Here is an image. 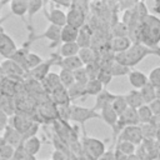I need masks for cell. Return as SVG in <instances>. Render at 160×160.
Segmentation results:
<instances>
[{"mask_svg": "<svg viewBox=\"0 0 160 160\" xmlns=\"http://www.w3.org/2000/svg\"><path fill=\"white\" fill-rule=\"evenodd\" d=\"M140 44L150 48L156 49L159 48L160 42V18L155 16L154 14L146 15L139 25V41Z\"/></svg>", "mask_w": 160, "mask_h": 160, "instance_id": "6da1fadb", "label": "cell"}, {"mask_svg": "<svg viewBox=\"0 0 160 160\" xmlns=\"http://www.w3.org/2000/svg\"><path fill=\"white\" fill-rule=\"evenodd\" d=\"M154 55V50L140 44L132 42V45L124 52H119L114 55V60L119 64H122L128 68H134L139 62H141L146 56Z\"/></svg>", "mask_w": 160, "mask_h": 160, "instance_id": "7a4b0ae2", "label": "cell"}, {"mask_svg": "<svg viewBox=\"0 0 160 160\" xmlns=\"http://www.w3.org/2000/svg\"><path fill=\"white\" fill-rule=\"evenodd\" d=\"M81 149L82 155L86 156L89 160H98L106 150H105V142L96 138H89L84 132V138L81 140Z\"/></svg>", "mask_w": 160, "mask_h": 160, "instance_id": "3957f363", "label": "cell"}, {"mask_svg": "<svg viewBox=\"0 0 160 160\" xmlns=\"http://www.w3.org/2000/svg\"><path fill=\"white\" fill-rule=\"evenodd\" d=\"M92 119H100V112L95 111L92 108H84V106H79L72 104L71 105V114H70V120L79 122L81 125V128H84L85 122L88 120H92Z\"/></svg>", "mask_w": 160, "mask_h": 160, "instance_id": "277c9868", "label": "cell"}, {"mask_svg": "<svg viewBox=\"0 0 160 160\" xmlns=\"http://www.w3.org/2000/svg\"><path fill=\"white\" fill-rule=\"evenodd\" d=\"M139 118H138V111L135 109H131V108H128L120 116H119V120H118V124H116V128L112 130L114 132V136L118 138L119 134L121 132V130L126 126H132V125H139Z\"/></svg>", "mask_w": 160, "mask_h": 160, "instance_id": "5b68a950", "label": "cell"}, {"mask_svg": "<svg viewBox=\"0 0 160 160\" xmlns=\"http://www.w3.org/2000/svg\"><path fill=\"white\" fill-rule=\"evenodd\" d=\"M118 141H129L134 144L135 146L141 145V142L144 141V138H142L140 125H132V126L124 128L118 136Z\"/></svg>", "mask_w": 160, "mask_h": 160, "instance_id": "8992f818", "label": "cell"}, {"mask_svg": "<svg viewBox=\"0 0 160 160\" xmlns=\"http://www.w3.org/2000/svg\"><path fill=\"white\" fill-rule=\"evenodd\" d=\"M18 50V46L14 41V39L4 30V28H0V55L4 59H10Z\"/></svg>", "mask_w": 160, "mask_h": 160, "instance_id": "52a82bcc", "label": "cell"}, {"mask_svg": "<svg viewBox=\"0 0 160 160\" xmlns=\"http://www.w3.org/2000/svg\"><path fill=\"white\" fill-rule=\"evenodd\" d=\"M4 74L8 79H19V80H24L25 76H28V72L20 66L18 65L15 61H12L11 59H4L0 62Z\"/></svg>", "mask_w": 160, "mask_h": 160, "instance_id": "ba28073f", "label": "cell"}, {"mask_svg": "<svg viewBox=\"0 0 160 160\" xmlns=\"http://www.w3.org/2000/svg\"><path fill=\"white\" fill-rule=\"evenodd\" d=\"M34 122H35L34 120L28 119L25 115H21V114H14L12 116L9 118V125L12 126L16 131H19L22 136L28 132V130L31 128Z\"/></svg>", "mask_w": 160, "mask_h": 160, "instance_id": "9c48e42d", "label": "cell"}, {"mask_svg": "<svg viewBox=\"0 0 160 160\" xmlns=\"http://www.w3.org/2000/svg\"><path fill=\"white\" fill-rule=\"evenodd\" d=\"M44 15L46 16L48 21L51 24V25H55V26H59V28H62L66 25V12L60 8H52L50 9L49 11L48 10H44Z\"/></svg>", "mask_w": 160, "mask_h": 160, "instance_id": "30bf717a", "label": "cell"}, {"mask_svg": "<svg viewBox=\"0 0 160 160\" xmlns=\"http://www.w3.org/2000/svg\"><path fill=\"white\" fill-rule=\"evenodd\" d=\"M116 95H118V94H112V92H110L109 90H106V89L104 88V90H102L100 94H98V95L95 96V104H94L92 109H94L95 111L100 112L102 109H105V108H108V106H111V104H112V101L115 100Z\"/></svg>", "mask_w": 160, "mask_h": 160, "instance_id": "8fae6325", "label": "cell"}, {"mask_svg": "<svg viewBox=\"0 0 160 160\" xmlns=\"http://www.w3.org/2000/svg\"><path fill=\"white\" fill-rule=\"evenodd\" d=\"M66 25H70L80 30L82 26L86 25V14H84L80 10L70 8L66 12Z\"/></svg>", "mask_w": 160, "mask_h": 160, "instance_id": "7c38bea8", "label": "cell"}, {"mask_svg": "<svg viewBox=\"0 0 160 160\" xmlns=\"http://www.w3.org/2000/svg\"><path fill=\"white\" fill-rule=\"evenodd\" d=\"M52 65H54V61H52L51 58L49 60H44L39 66H36L35 69L30 70L28 72V76H30L31 79H34V80H36L39 82H41L48 76V74L50 72V68Z\"/></svg>", "mask_w": 160, "mask_h": 160, "instance_id": "4fadbf2b", "label": "cell"}, {"mask_svg": "<svg viewBox=\"0 0 160 160\" xmlns=\"http://www.w3.org/2000/svg\"><path fill=\"white\" fill-rule=\"evenodd\" d=\"M50 100L56 105V106H64V105H70V96L68 92V89H65L62 85L52 90L50 94Z\"/></svg>", "mask_w": 160, "mask_h": 160, "instance_id": "5bb4252c", "label": "cell"}, {"mask_svg": "<svg viewBox=\"0 0 160 160\" xmlns=\"http://www.w3.org/2000/svg\"><path fill=\"white\" fill-rule=\"evenodd\" d=\"M2 138L5 140L6 144L14 146V148H18L19 145H21L24 142V139H22V135L16 131L12 126L10 125H6L5 129H4V134H2Z\"/></svg>", "mask_w": 160, "mask_h": 160, "instance_id": "9a60e30c", "label": "cell"}, {"mask_svg": "<svg viewBox=\"0 0 160 160\" xmlns=\"http://www.w3.org/2000/svg\"><path fill=\"white\" fill-rule=\"evenodd\" d=\"M128 79H129L130 85H131L135 90L142 89V88L149 82L148 75L144 74L142 71H139V70H131V71L129 72V75H128Z\"/></svg>", "mask_w": 160, "mask_h": 160, "instance_id": "2e32d148", "label": "cell"}, {"mask_svg": "<svg viewBox=\"0 0 160 160\" xmlns=\"http://www.w3.org/2000/svg\"><path fill=\"white\" fill-rule=\"evenodd\" d=\"M44 6V2L41 0H29V6H28V20H26V26L29 29L30 34H34V29H32V18L34 15H36ZM29 34V35H30Z\"/></svg>", "mask_w": 160, "mask_h": 160, "instance_id": "e0dca14e", "label": "cell"}, {"mask_svg": "<svg viewBox=\"0 0 160 160\" xmlns=\"http://www.w3.org/2000/svg\"><path fill=\"white\" fill-rule=\"evenodd\" d=\"M132 45V40L129 36H124V38H112L111 42H110V50L115 54L119 52H124L126 51L130 46Z\"/></svg>", "mask_w": 160, "mask_h": 160, "instance_id": "ac0fdd59", "label": "cell"}, {"mask_svg": "<svg viewBox=\"0 0 160 160\" xmlns=\"http://www.w3.org/2000/svg\"><path fill=\"white\" fill-rule=\"evenodd\" d=\"M10 11L12 15L19 16L24 20L25 22V15L28 14V6H29V0H12L9 2Z\"/></svg>", "mask_w": 160, "mask_h": 160, "instance_id": "d6986e66", "label": "cell"}, {"mask_svg": "<svg viewBox=\"0 0 160 160\" xmlns=\"http://www.w3.org/2000/svg\"><path fill=\"white\" fill-rule=\"evenodd\" d=\"M79 59L81 60L82 65L86 66V65H90V64H94V62H98L99 61V58H98V51L94 50L92 48H82L79 50V54H78Z\"/></svg>", "mask_w": 160, "mask_h": 160, "instance_id": "ffe728a7", "label": "cell"}, {"mask_svg": "<svg viewBox=\"0 0 160 160\" xmlns=\"http://www.w3.org/2000/svg\"><path fill=\"white\" fill-rule=\"evenodd\" d=\"M61 84H60V78H59V74L56 72H49L48 76L41 81V88L45 92L50 94L52 90H55L56 88H59Z\"/></svg>", "mask_w": 160, "mask_h": 160, "instance_id": "44dd1931", "label": "cell"}, {"mask_svg": "<svg viewBox=\"0 0 160 160\" xmlns=\"http://www.w3.org/2000/svg\"><path fill=\"white\" fill-rule=\"evenodd\" d=\"M79 36V29L72 28L70 25H65L61 28L60 32V42L66 44V42H76Z\"/></svg>", "mask_w": 160, "mask_h": 160, "instance_id": "7402d4cb", "label": "cell"}, {"mask_svg": "<svg viewBox=\"0 0 160 160\" xmlns=\"http://www.w3.org/2000/svg\"><path fill=\"white\" fill-rule=\"evenodd\" d=\"M100 119L104 120V122L106 125H109L112 130L116 128V124H118V120H119V115L114 111V109L111 106H108L105 109H102L100 111Z\"/></svg>", "mask_w": 160, "mask_h": 160, "instance_id": "603a6c76", "label": "cell"}, {"mask_svg": "<svg viewBox=\"0 0 160 160\" xmlns=\"http://www.w3.org/2000/svg\"><path fill=\"white\" fill-rule=\"evenodd\" d=\"M125 100L128 102V106L131 108V109H135L138 110L140 106L145 105L144 101H142V98H141V94H140V90H130L129 92H126L125 95Z\"/></svg>", "mask_w": 160, "mask_h": 160, "instance_id": "cb8c5ba5", "label": "cell"}, {"mask_svg": "<svg viewBox=\"0 0 160 160\" xmlns=\"http://www.w3.org/2000/svg\"><path fill=\"white\" fill-rule=\"evenodd\" d=\"M79 50L80 46L78 45V42H66L59 46L58 55L61 58H71V56H76L79 54Z\"/></svg>", "mask_w": 160, "mask_h": 160, "instance_id": "d4e9b609", "label": "cell"}, {"mask_svg": "<svg viewBox=\"0 0 160 160\" xmlns=\"http://www.w3.org/2000/svg\"><path fill=\"white\" fill-rule=\"evenodd\" d=\"M22 146H24V149H25V151H26L28 155L35 156V155L40 151L41 140H40L38 136H32V138L26 139V140L22 142Z\"/></svg>", "mask_w": 160, "mask_h": 160, "instance_id": "484cf974", "label": "cell"}, {"mask_svg": "<svg viewBox=\"0 0 160 160\" xmlns=\"http://www.w3.org/2000/svg\"><path fill=\"white\" fill-rule=\"evenodd\" d=\"M78 45L80 46V49L82 48H90L91 44V31L89 30V26L85 25L79 30V36L76 40Z\"/></svg>", "mask_w": 160, "mask_h": 160, "instance_id": "4316f807", "label": "cell"}, {"mask_svg": "<svg viewBox=\"0 0 160 160\" xmlns=\"http://www.w3.org/2000/svg\"><path fill=\"white\" fill-rule=\"evenodd\" d=\"M158 128L159 126L155 125L154 122L140 124V129H141L144 140H156V138H158Z\"/></svg>", "mask_w": 160, "mask_h": 160, "instance_id": "83f0119b", "label": "cell"}, {"mask_svg": "<svg viewBox=\"0 0 160 160\" xmlns=\"http://www.w3.org/2000/svg\"><path fill=\"white\" fill-rule=\"evenodd\" d=\"M140 94H141L144 104L149 105L151 101H154L156 99V88L154 85H151L150 82H148L142 89H140Z\"/></svg>", "mask_w": 160, "mask_h": 160, "instance_id": "f1b7e54d", "label": "cell"}, {"mask_svg": "<svg viewBox=\"0 0 160 160\" xmlns=\"http://www.w3.org/2000/svg\"><path fill=\"white\" fill-rule=\"evenodd\" d=\"M104 90V85L98 80V79H91L86 82L85 85V96H96Z\"/></svg>", "mask_w": 160, "mask_h": 160, "instance_id": "f546056e", "label": "cell"}, {"mask_svg": "<svg viewBox=\"0 0 160 160\" xmlns=\"http://www.w3.org/2000/svg\"><path fill=\"white\" fill-rule=\"evenodd\" d=\"M28 52H29L28 48H21V49H18L16 52L10 58L12 61H15L18 65H20L26 72H29L28 68H26V55H28Z\"/></svg>", "mask_w": 160, "mask_h": 160, "instance_id": "4dcf8cb0", "label": "cell"}, {"mask_svg": "<svg viewBox=\"0 0 160 160\" xmlns=\"http://www.w3.org/2000/svg\"><path fill=\"white\" fill-rule=\"evenodd\" d=\"M59 78H60V84L65 89H70L75 84L74 71H69V70H62L61 69L60 72H59Z\"/></svg>", "mask_w": 160, "mask_h": 160, "instance_id": "1f68e13d", "label": "cell"}, {"mask_svg": "<svg viewBox=\"0 0 160 160\" xmlns=\"http://www.w3.org/2000/svg\"><path fill=\"white\" fill-rule=\"evenodd\" d=\"M136 111H138V118H139V122L140 124H149V122H151L154 115H152L149 105H142Z\"/></svg>", "mask_w": 160, "mask_h": 160, "instance_id": "d6a6232c", "label": "cell"}, {"mask_svg": "<svg viewBox=\"0 0 160 160\" xmlns=\"http://www.w3.org/2000/svg\"><path fill=\"white\" fill-rule=\"evenodd\" d=\"M110 71H111V75L114 78V76H125V75H129V72L131 70H130V68H128V66H125L122 64H119L115 60H112L111 64H110Z\"/></svg>", "mask_w": 160, "mask_h": 160, "instance_id": "836d02e7", "label": "cell"}, {"mask_svg": "<svg viewBox=\"0 0 160 160\" xmlns=\"http://www.w3.org/2000/svg\"><path fill=\"white\" fill-rule=\"evenodd\" d=\"M115 150L122 152V154L126 155V156H132V155H135V152H136V146H135L134 144L129 142V141H118Z\"/></svg>", "mask_w": 160, "mask_h": 160, "instance_id": "e575fe53", "label": "cell"}, {"mask_svg": "<svg viewBox=\"0 0 160 160\" xmlns=\"http://www.w3.org/2000/svg\"><path fill=\"white\" fill-rule=\"evenodd\" d=\"M111 108L114 109V111L120 116L129 106H128V102H126V100H125V96L124 95H116V98H115V100L112 101V104H111Z\"/></svg>", "mask_w": 160, "mask_h": 160, "instance_id": "d590c367", "label": "cell"}, {"mask_svg": "<svg viewBox=\"0 0 160 160\" xmlns=\"http://www.w3.org/2000/svg\"><path fill=\"white\" fill-rule=\"evenodd\" d=\"M42 61H44V59H42L40 55H38V54H35V52L29 51V52H28V55H26V68H28V71H30V70L35 69V68H36V66H39Z\"/></svg>", "mask_w": 160, "mask_h": 160, "instance_id": "8d00e7d4", "label": "cell"}, {"mask_svg": "<svg viewBox=\"0 0 160 160\" xmlns=\"http://www.w3.org/2000/svg\"><path fill=\"white\" fill-rule=\"evenodd\" d=\"M68 92H69L70 100H75V99L84 98V96H85V86H84V85H80V84H78V82H75L70 89H68Z\"/></svg>", "mask_w": 160, "mask_h": 160, "instance_id": "74e56055", "label": "cell"}, {"mask_svg": "<svg viewBox=\"0 0 160 160\" xmlns=\"http://www.w3.org/2000/svg\"><path fill=\"white\" fill-rule=\"evenodd\" d=\"M112 35L114 38H124V36H129V28L122 22H116L112 26Z\"/></svg>", "mask_w": 160, "mask_h": 160, "instance_id": "f35d334b", "label": "cell"}, {"mask_svg": "<svg viewBox=\"0 0 160 160\" xmlns=\"http://www.w3.org/2000/svg\"><path fill=\"white\" fill-rule=\"evenodd\" d=\"M74 78H75V82H78V84H80V85H86V82L90 80L89 79V75H88V72H86V69H85V66H82V68H80V69H78V70H75L74 71Z\"/></svg>", "mask_w": 160, "mask_h": 160, "instance_id": "ab89813d", "label": "cell"}, {"mask_svg": "<svg viewBox=\"0 0 160 160\" xmlns=\"http://www.w3.org/2000/svg\"><path fill=\"white\" fill-rule=\"evenodd\" d=\"M148 79L151 85H154L155 88H160V66L154 68L148 75Z\"/></svg>", "mask_w": 160, "mask_h": 160, "instance_id": "60d3db41", "label": "cell"}, {"mask_svg": "<svg viewBox=\"0 0 160 160\" xmlns=\"http://www.w3.org/2000/svg\"><path fill=\"white\" fill-rule=\"evenodd\" d=\"M15 152V148L6 144L1 150H0V160H12Z\"/></svg>", "mask_w": 160, "mask_h": 160, "instance_id": "b9f144b4", "label": "cell"}, {"mask_svg": "<svg viewBox=\"0 0 160 160\" xmlns=\"http://www.w3.org/2000/svg\"><path fill=\"white\" fill-rule=\"evenodd\" d=\"M70 8L76 9V10H80V11H82L84 14H86V15H88L89 2H86V1H72V2L70 4Z\"/></svg>", "mask_w": 160, "mask_h": 160, "instance_id": "7bdbcfd3", "label": "cell"}, {"mask_svg": "<svg viewBox=\"0 0 160 160\" xmlns=\"http://www.w3.org/2000/svg\"><path fill=\"white\" fill-rule=\"evenodd\" d=\"M70 156H71V152L68 154L60 150H55L51 155V160H70Z\"/></svg>", "mask_w": 160, "mask_h": 160, "instance_id": "ee69618b", "label": "cell"}, {"mask_svg": "<svg viewBox=\"0 0 160 160\" xmlns=\"http://www.w3.org/2000/svg\"><path fill=\"white\" fill-rule=\"evenodd\" d=\"M149 108L154 116H160V100L159 99H155L154 101H151L149 104Z\"/></svg>", "mask_w": 160, "mask_h": 160, "instance_id": "f6af8a7d", "label": "cell"}, {"mask_svg": "<svg viewBox=\"0 0 160 160\" xmlns=\"http://www.w3.org/2000/svg\"><path fill=\"white\" fill-rule=\"evenodd\" d=\"M98 160H116L115 159V152L112 150H106Z\"/></svg>", "mask_w": 160, "mask_h": 160, "instance_id": "bcb514c9", "label": "cell"}, {"mask_svg": "<svg viewBox=\"0 0 160 160\" xmlns=\"http://www.w3.org/2000/svg\"><path fill=\"white\" fill-rule=\"evenodd\" d=\"M9 118H10V116H9L5 111H2V110L0 109V124H1V125H5V126L9 125Z\"/></svg>", "mask_w": 160, "mask_h": 160, "instance_id": "7dc6e473", "label": "cell"}, {"mask_svg": "<svg viewBox=\"0 0 160 160\" xmlns=\"http://www.w3.org/2000/svg\"><path fill=\"white\" fill-rule=\"evenodd\" d=\"M151 10L154 12V15H160V0H155L152 2V6H151Z\"/></svg>", "mask_w": 160, "mask_h": 160, "instance_id": "c3c4849f", "label": "cell"}, {"mask_svg": "<svg viewBox=\"0 0 160 160\" xmlns=\"http://www.w3.org/2000/svg\"><path fill=\"white\" fill-rule=\"evenodd\" d=\"M6 145V142H5V140H4V138L2 136H0V150L4 148Z\"/></svg>", "mask_w": 160, "mask_h": 160, "instance_id": "681fc988", "label": "cell"}, {"mask_svg": "<svg viewBox=\"0 0 160 160\" xmlns=\"http://www.w3.org/2000/svg\"><path fill=\"white\" fill-rule=\"evenodd\" d=\"M24 160H38V159H36L35 156H32V155H26Z\"/></svg>", "mask_w": 160, "mask_h": 160, "instance_id": "f907efd6", "label": "cell"}, {"mask_svg": "<svg viewBox=\"0 0 160 160\" xmlns=\"http://www.w3.org/2000/svg\"><path fill=\"white\" fill-rule=\"evenodd\" d=\"M9 18V15L8 16H5V18H1V9H0V28H1V22L5 20V19H8Z\"/></svg>", "mask_w": 160, "mask_h": 160, "instance_id": "816d5d0a", "label": "cell"}, {"mask_svg": "<svg viewBox=\"0 0 160 160\" xmlns=\"http://www.w3.org/2000/svg\"><path fill=\"white\" fill-rule=\"evenodd\" d=\"M154 55H158V56H160V48H156V49H154Z\"/></svg>", "mask_w": 160, "mask_h": 160, "instance_id": "f5cc1de1", "label": "cell"}, {"mask_svg": "<svg viewBox=\"0 0 160 160\" xmlns=\"http://www.w3.org/2000/svg\"><path fill=\"white\" fill-rule=\"evenodd\" d=\"M156 99L160 100V88H156Z\"/></svg>", "mask_w": 160, "mask_h": 160, "instance_id": "db71d44e", "label": "cell"}, {"mask_svg": "<svg viewBox=\"0 0 160 160\" xmlns=\"http://www.w3.org/2000/svg\"><path fill=\"white\" fill-rule=\"evenodd\" d=\"M156 140L160 142V125H159V128H158V138H156Z\"/></svg>", "mask_w": 160, "mask_h": 160, "instance_id": "11a10c76", "label": "cell"}, {"mask_svg": "<svg viewBox=\"0 0 160 160\" xmlns=\"http://www.w3.org/2000/svg\"><path fill=\"white\" fill-rule=\"evenodd\" d=\"M6 4H8V1H1V2H0V9H1L4 5H6Z\"/></svg>", "mask_w": 160, "mask_h": 160, "instance_id": "9f6ffc18", "label": "cell"}]
</instances>
